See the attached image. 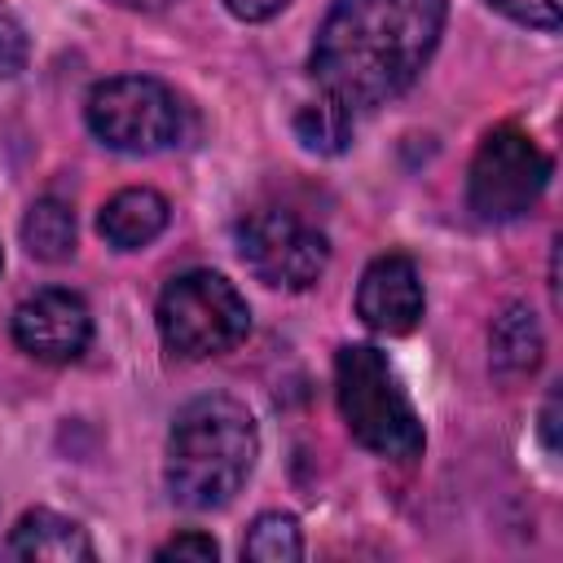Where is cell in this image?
<instances>
[{"label":"cell","instance_id":"17","mask_svg":"<svg viewBox=\"0 0 563 563\" xmlns=\"http://www.w3.org/2000/svg\"><path fill=\"white\" fill-rule=\"evenodd\" d=\"M497 13H506L519 26H537V31H559V0H488Z\"/></svg>","mask_w":563,"mask_h":563},{"label":"cell","instance_id":"11","mask_svg":"<svg viewBox=\"0 0 563 563\" xmlns=\"http://www.w3.org/2000/svg\"><path fill=\"white\" fill-rule=\"evenodd\" d=\"M167 216H172L167 198L141 185V189H119V194L101 207L97 229H101V238H106L110 246H119V251H141V246H150V242L167 229Z\"/></svg>","mask_w":563,"mask_h":563},{"label":"cell","instance_id":"18","mask_svg":"<svg viewBox=\"0 0 563 563\" xmlns=\"http://www.w3.org/2000/svg\"><path fill=\"white\" fill-rule=\"evenodd\" d=\"M216 554L220 550L207 532H180V537H172L167 545L154 550V559H189V563H216Z\"/></svg>","mask_w":563,"mask_h":563},{"label":"cell","instance_id":"3","mask_svg":"<svg viewBox=\"0 0 563 563\" xmlns=\"http://www.w3.org/2000/svg\"><path fill=\"white\" fill-rule=\"evenodd\" d=\"M334 396H339V413L361 449H369L387 462L422 457V422L378 347H369V343L339 347Z\"/></svg>","mask_w":563,"mask_h":563},{"label":"cell","instance_id":"14","mask_svg":"<svg viewBox=\"0 0 563 563\" xmlns=\"http://www.w3.org/2000/svg\"><path fill=\"white\" fill-rule=\"evenodd\" d=\"M295 136L312 154H343L347 141H352V110L339 106V101H330V97L308 101L295 114Z\"/></svg>","mask_w":563,"mask_h":563},{"label":"cell","instance_id":"13","mask_svg":"<svg viewBox=\"0 0 563 563\" xmlns=\"http://www.w3.org/2000/svg\"><path fill=\"white\" fill-rule=\"evenodd\" d=\"M22 246L44 260V264H57L75 251V211L62 202V198H40L31 202L26 220H22Z\"/></svg>","mask_w":563,"mask_h":563},{"label":"cell","instance_id":"8","mask_svg":"<svg viewBox=\"0 0 563 563\" xmlns=\"http://www.w3.org/2000/svg\"><path fill=\"white\" fill-rule=\"evenodd\" d=\"M88 339H92L88 303L70 290H40L22 299L13 312V343L44 365L79 361Z\"/></svg>","mask_w":563,"mask_h":563},{"label":"cell","instance_id":"15","mask_svg":"<svg viewBox=\"0 0 563 563\" xmlns=\"http://www.w3.org/2000/svg\"><path fill=\"white\" fill-rule=\"evenodd\" d=\"M303 554V537H299V523L290 515H260L242 541V559L251 563H295Z\"/></svg>","mask_w":563,"mask_h":563},{"label":"cell","instance_id":"22","mask_svg":"<svg viewBox=\"0 0 563 563\" xmlns=\"http://www.w3.org/2000/svg\"><path fill=\"white\" fill-rule=\"evenodd\" d=\"M0 268H4V255H0Z\"/></svg>","mask_w":563,"mask_h":563},{"label":"cell","instance_id":"16","mask_svg":"<svg viewBox=\"0 0 563 563\" xmlns=\"http://www.w3.org/2000/svg\"><path fill=\"white\" fill-rule=\"evenodd\" d=\"M26 53H31V44H26V26L18 22L13 9L0 4V79L18 75V70L26 66Z\"/></svg>","mask_w":563,"mask_h":563},{"label":"cell","instance_id":"6","mask_svg":"<svg viewBox=\"0 0 563 563\" xmlns=\"http://www.w3.org/2000/svg\"><path fill=\"white\" fill-rule=\"evenodd\" d=\"M238 255L264 286L308 290L330 264V242L303 216L286 207H260L238 220Z\"/></svg>","mask_w":563,"mask_h":563},{"label":"cell","instance_id":"5","mask_svg":"<svg viewBox=\"0 0 563 563\" xmlns=\"http://www.w3.org/2000/svg\"><path fill=\"white\" fill-rule=\"evenodd\" d=\"M88 128L97 141L123 154H158L172 150L185 132L180 97L150 75H119L88 92Z\"/></svg>","mask_w":563,"mask_h":563},{"label":"cell","instance_id":"21","mask_svg":"<svg viewBox=\"0 0 563 563\" xmlns=\"http://www.w3.org/2000/svg\"><path fill=\"white\" fill-rule=\"evenodd\" d=\"M119 4H132V9H163V4H172V0H119Z\"/></svg>","mask_w":563,"mask_h":563},{"label":"cell","instance_id":"20","mask_svg":"<svg viewBox=\"0 0 563 563\" xmlns=\"http://www.w3.org/2000/svg\"><path fill=\"white\" fill-rule=\"evenodd\" d=\"M554 422H559V400L550 396V405L541 409V435H545V449H550V453L559 449V440H554Z\"/></svg>","mask_w":563,"mask_h":563},{"label":"cell","instance_id":"7","mask_svg":"<svg viewBox=\"0 0 563 563\" xmlns=\"http://www.w3.org/2000/svg\"><path fill=\"white\" fill-rule=\"evenodd\" d=\"M550 180V158L519 128H493L471 158V211L479 220H515L523 216Z\"/></svg>","mask_w":563,"mask_h":563},{"label":"cell","instance_id":"2","mask_svg":"<svg viewBox=\"0 0 563 563\" xmlns=\"http://www.w3.org/2000/svg\"><path fill=\"white\" fill-rule=\"evenodd\" d=\"M260 453L255 418L233 396L189 400L167 431V493L185 510H216L233 501Z\"/></svg>","mask_w":563,"mask_h":563},{"label":"cell","instance_id":"12","mask_svg":"<svg viewBox=\"0 0 563 563\" xmlns=\"http://www.w3.org/2000/svg\"><path fill=\"white\" fill-rule=\"evenodd\" d=\"M488 365L501 383H515V378H528L537 365H541V352H545V339H541V325L532 317L528 303H510L497 321H493V334H488Z\"/></svg>","mask_w":563,"mask_h":563},{"label":"cell","instance_id":"19","mask_svg":"<svg viewBox=\"0 0 563 563\" xmlns=\"http://www.w3.org/2000/svg\"><path fill=\"white\" fill-rule=\"evenodd\" d=\"M290 0H224V9L242 22H268L273 13H282Z\"/></svg>","mask_w":563,"mask_h":563},{"label":"cell","instance_id":"9","mask_svg":"<svg viewBox=\"0 0 563 563\" xmlns=\"http://www.w3.org/2000/svg\"><path fill=\"white\" fill-rule=\"evenodd\" d=\"M356 317L378 334H409L422 317V282L409 255H378L356 286Z\"/></svg>","mask_w":563,"mask_h":563},{"label":"cell","instance_id":"10","mask_svg":"<svg viewBox=\"0 0 563 563\" xmlns=\"http://www.w3.org/2000/svg\"><path fill=\"white\" fill-rule=\"evenodd\" d=\"M97 550L88 541V532L57 515V510H26L9 541H4V559H35V563H88Z\"/></svg>","mask_w":563,"mask_h":563},{"label":"cell","instance_id":"1","mask_svg":"<svg viewBox=\"0 0 563 563\" xmlns=\"http://www.w3.org/2000/svg\"><path fill=\"white\" fill-rule=\"evenodd\" d=\"M444 13L449 0H339L308 57L321 97L352 114L400 97L435 53Z\"/></svg>","mask_w":563,"mask_h":563},{"label":"cell","instance_id":"4","mask_svg":"<svg viewBox=\"0 0 563 563\" xmlns=\"http://www.w3.org/2000/svg\"><path fill=\"white\" fill-rule=\"evenodd\" d=\"M251 330V308L238 295V286L211 268L180 273L158 295V334L167 352L185 361L220 356L238 347Z\"/></svg>","mask_w":563,"mask_h":563}]
</instances>
